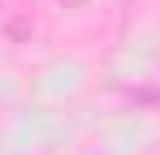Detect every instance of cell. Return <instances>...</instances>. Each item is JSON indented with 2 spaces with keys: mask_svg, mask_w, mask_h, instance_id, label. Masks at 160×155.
I'll return each instance as SVG.
<instances>
[{
  "mask_svg": "<svg viewBox=\"0 0 160 155\" xmlns=\"http://www.w3.org/2000/svg\"><path fill=\"white\" fill-rule=\"evenodd\" d=\"M126 99H134V103H160V91H126Z\"/></svg>",
  "mask_w": 160,
  "mask_h": 155,
  "instance_id": "obj_1",
  "label": "cell"
}]
</instances>
